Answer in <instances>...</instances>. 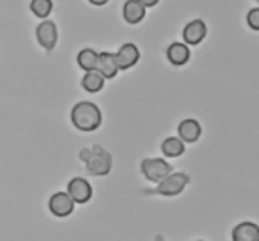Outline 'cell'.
I'll return each mask as SVG.
<instances>
[{
	"label": "cell",
	"mask_w": 259,
	"mask_h": 241,
	"mask_svg": "<svg viewBox=\"0 0 259 241\" xmlns=\"http://www.w3.org/2000/svg\"><path fill=\"white\" fill-rule=\"evenodd\" d=\"M246 21H248V27L252 30H259V8H252V10L248 12Z\"/></svg>",
	"instance_id": "19"
},
{
	"label": "cell",
	"mask_w": 259,
	"mask_h": 241,
	"mask_svg": "<svg viewBox=\"0 0 259 241\" xmlns=\"http://www.w3.org/2000/svg\"><path fill=\"white\" fill-rule=\"evenodd\" d=\"M191 183V179L187 173H170V175H166L161 183H157L155 188H151V190H144L146 196H178L184 192L187 184Z\"/></svg>",
	"instance_id": "3"
},
{
	"label": "cell",
	"mask_w": 259,
	"mask_h": 241,
	"mask_svg": "<svg viewBox=\"0 0 259 241\" xmlns=\"http://www.w3.org/2000/svg\"><path fill=\"white\" fill-rule=\"evenodd\" d=\"M233 241H259V228L255 222H240L233 228Z\"/></svg>",
	"instance_id": "14"
},
{
	"label": "cell",
	"mask_w": 259,
	"mask_h": 241,
	"mask_svg": "<svg viewBox=\"0 0 259 241\" xmlns=\"http://www.w3.org/2000/svg\"><path fill=\"white\" fill-rule=\"evenodd\" d=\"M66 194L70 196L74 203H87L91 199V196H93V188H91V184L87 183L83 177H74L72 181L68 183Z\"/></svg>",
	"instance_id": "6"
},
{
	"label": "cell",
	"mask_w": 259,
	"mask_h": 241,
	"mask_svg": "<svg viewBox=\"0 0 259 241\" xmlns=\"http://www.w3.org/2000/svg\"><path fill=\"white\" fill-rule=\"evenodd\" d=\"M140 171L151 183H161L166 175L172 173V167L168 161L161 160V158H146L140 163Z\"/></svg>",
	"instance_id": "4"
},
{
	"label": "cell",
	"mask_w": 259,
	"mask_h": 241,
	"mask_svg": "<svg viewBox=\"0 0 259 241\" xmlns=\"http://www.w3.org/2000/svg\"><path fill=\"white\" fill-rule=\"evenodd\" d=\"M161 152L165 154L166 158H178L186 152V145L178 137H166L161 145Z\"/></svg>",
	"instance_id": "15"
},
{
	"label": "cell",
	"mask_w": 259,
	"mask_h": 241,
	"mask_svg": "<svg viewBox=\"0 0 259 241\" xmlns=\"http://www.w3.org/2000/svg\"><path fill=\"white\" fill-rule=\"evenodd\" d=\"M74 201L70 199V196L66 192H57L50 197V211L51 215H55L59 219H65L70 217L74 213Z\"/></svg>",
	"instance_id": "8"
},
{
	"label": "cell",
	"mask_w": 259,
	"mask_h": 241,
	"mask_svg": "<svg viewBox=\"0 0 259 241\" xmlns=\"http://www.w3.org/2000/svg\"><path fill=\"white\" fill-rule=\"evenodd\" d=\"M93 6H104V4H108V0H89Z\"/></svg>",
	"instance_id": "21"
},
{
	"label": "cell",
	"mask_w": 259,
	"mask_h": 241,
	"mask_svg": "<svg viewBox=\"0 0 259 241\" xmlns=\"http://www.w3.org/2000/svg\"><path fill=\"white\" fill-rule=\"evenodd\" d=\"M70 120H72V125L78 131L91 133L101 127L102 112L95 102L81 101L78 105H74L72 112H70Z\"/></svg>",
	"instance_id": "1"
},
{
	"label": "cell",
	"mask_w": 259,
	"mask_h": 241,
	"mask_svg": "<svg viewBox=\"0 0 259 241\" xmlns=\"http://www.w3.org/2000/svg\"><path fill=\"white\" fill-rule=\"evenodd\" d=\"M189 57H191V50L184 42H172V44L166 48V59L174 66L186 65L187 61H189Z\"/></svg>",
	"instance_id": "12"
},
{
	"label": "cell",
	"mask_w": 259,
	"mask_h": 241,
	"mask_svg": "<svg viewBox=\"0 0 259 241\" xmlns=\"http://www.w3.org/2000/svg\"><path fill=\"white\" fill-rule=\"evenodd\" d=\"M79 160L85 163L87 171L95 177H104L112 171V156L99 145L93 148H83L79 152Z\"/></svg>",
	"instance_id": "2"
},
{
	"label": "cell",
	"mask_w": 259,
	"mask_h": 241,
	"mask_svg": "<svg viewBox=\"0 0 259 241\" xmlns=\"http://www.w3.org/2000/svg\"><path fill=\"white\" fill-rule=\"evenodd\" d=\"M30 12L40 19H46L53 12V0H30Z\"/></svg>",
	"instance_id": "18"
},
{
	"label": "cell",
	"mask_w": 259,
	"mask_h": 241,
	"mask_svg": "<svg viewBox=\"0 0 259 241\" xmlns=\"http://www.w3.org/2000/svg\"><path fill=\"white\" fill-rule=\"evenodd\" d=\"M95 71L101 74L104 80H106V78H115V76L119 74V68L115 65L114 53L101 51V53L97 55V66H95Z\"/></svg>",
	"instance_id": "10"
},
{
	"label": "cell",
	"mask_w": 259,
	"mask_h": 241,
	"mask_svg": "<svg viewBox=\"0 0 259 241\" xmlns=\"http://www.w3.org/2000/svg\"><path fill=\"white\" fill-rule=\"evenodd\" d=\"M57 38H59L57 25H55L53 21H50V19L42 21L36 27V40H38V44L42 46L46 51L55 50V46H57Z\"/></svg>",
	"instance_id": "5"
},
{
	"label": "cell",
	"mask_w": 259,
	"mask_h": 241,
	"mask_svg": "<svg viewBox=\"0 0 259 241\" xmlns=\"http://www.w3.org/2000/svg\"><path fill=\"white\" fill-rule=\"evenodd\" d=\"M206 23L202 21V19H193V21H189L184 27V44L186 46H197L201 44L202 40L206 38Z\"/></svg>",
	"instance_id": "9"
},
{
	"label": "cell",
	"mask_w": 259,
	"mask_h": 241,
	"mask_svg": "<svg viewBox=\"0 0 259 241\" xmlns=\"http://www.w3.org/2000/svg\"><path fill=\"white\" fill-rule=\"evenodd\" d=\"M201 124L193 118H186L178 124V139L182 143H197L201 137Z\"/></svg>",
	"instance_id": "11"
},
{
	"label": "cell",
	"mask_w": 259,
	"mask_h": 241,
	"mask_svg": "<svg viewBox=\"0 0 259 241\" xmlns=\"http://www.w3.org/2000/svg\"><path fill=\"white\" fill-rule=\"evenodd\" d=\"M199 241H202V239H199Z\"/></svg>",
	"instance_id": "23"
},
{
	"label": "cell",
	"mask_w": 259,
	"mask_h": 241,
	"mask_svg": "<svg viewBox=\"0 0 259 241\" xmlns=\"http://www.w3.org/2000/svg\"><path fill=\"white\" fill-rule=\"evenodd\" d=\"M97 51L91 50V48H85V50H81L78 53V65L81 71H85V73H89V71H95V66H97Z\"/></svg>",
	"instance_id": "17"
},
{
	"label": "cell",
	"mask_w": 259,
	"mask_h": 241,
	"mask_svg": "<svg viewBox=\"0 0 259 241\" xmlns=\"http://www.w3.org/2000/svg\"><path fill=\"white\" fill-rule=\"evenodd\" d=\"M81 88L89 91V93H97V91H101L104 88V78L97 71H89L81 78Z\"/></svg>",
	"instance_id": "16"
},
{
	"label": "cell",
	"mask_w": 259,
	"mask_h": 241,
	"mask_svg": "<svg viewBox=\"0 0 259 241\" xmlns=\"http://www.w3.org/2000/svg\"><path fill=\"white\" fill-rule=\"evenodd\" d=\"M123 17L129 25H138L140 21H144L146 17V8L137 2V0H127L123 4Z\"/></svg>",
	"instance_id": "13"
},
{
	"label": "cell",
	"mask_w": 259,
	"mask_h": 241,
	"mask_svg": "<svg viewBox=\"0 0 259 241\" xmlns=\"http://www.w3.org/2000/svg\"><path fill=\"white\" fill-rule=\"evenodd\" d=\"M155 241H166V239L161 234H159V235H155Z\"/></svg>",
	"instance_id": "22"
},
{
	"label": "cell",
	"mask_w": 259,
	"mask_h": 241,
	"mask_svg": "<svg viewBox=\"0 0 259 241\" xmlns=\"http://www.w3.org/2000/svg\"><path fill=\"white\" fill-rule=\"evenodd\" d=\"M115 57V65L119 71H129L131 66H135L138 63V59H140V50L137 48V44H133V42H127V44H123L117 53H114Z\"/></svg>",
	"instance_id": "7"
},
{
	"label": "cell",
	"mask_w": 259,
	"mask_h": 241,
	"mask_svg": "<svg viewBox=\"0 0 259 241\" xmlns=\"http://www.w3.org/2000/svg\"><path fill=\"white\" fill-rule=\"evenodd\" d=\"M137 2H140L144 8H153V6H157L159 4V0H137Z\"/></svg>",
	"instance_id": "20"
}]
</instances>
